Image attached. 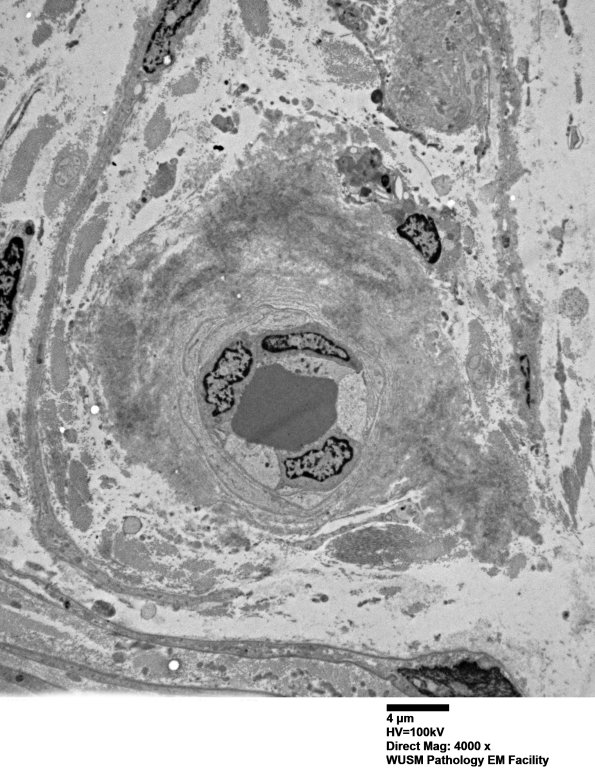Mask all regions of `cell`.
Masks as SVG:
<instances>
[{
	"label": "cell",
	"instance_id": "obj_1",
	"mask_svg": "<svg viewBox=\"0 0 595 781\" xmlns=\"http://www.w3.org/2000/svg\"><path fill=\"white\" fill-rule=\"evenodd\" d=\"M353 458L354 448L350 442L331 436L320 448L284 459V473L291 480L306 478L322 483L340 475Z\"/></svg>",
	"mask_w": 595,
	"mask_h": 781
},
{
	"label": "cell",
	"instance_id": "obj_2",
	"mask_svg": "<svg viewBox=\"0 0 595 781\" xmlns=\"http://www.w3.org/2000/svg\"><path fill=\"white\" fill-rule=\"evenodd\" d=\"M252 352L240 341L227 347L213 369L205 376L203 385L207 402L215 405V413L231 409L235 383L243 381L252 366Z\"/></svg>",
	"mask_w": 595,
	"mask_h": 781
},
{
	"label": "cell",
	"instance_id": "obj_3",
	"mask_svg": "<svg viewBox=\"0 0 595 781\" xmlns=\"http://www.w3.org/2000/svg\"><path fill=\"white\" fill-rule=\"evenodd\" d=\"M260 347L268 353L308 351L320 356L349 362V352L336 342L315 331H296L283 334H269L260 341Z\"/></svg>",
	"mask_w": 595,
	"mask_h": 781
},
{
	"label": "cell",
	"instance_id": "obj_4",
	"mask_svg": "<svg viewBox=\"0 0 595 781\" xmlns=\"http://www.w3.org/2000/svg\"><path fill=\"white\" fill-rule=\"evenodd\" d=\"M199 1H173L169 2L163 19L154 33L148 51L145 54V69L152 71L163 60L169 39L175 33L180 22L187 17Z\"/></svg>",
	"mask_w": 595,
	"mask_h": 781
},
{
	"label": "cell",
	"instance_id": "obj_5",
	"mask_svg": "<svg viewBox=\"0 0 595 781\" xmlns=\"http://www.w3.org/2000/svg\"><path fill=\"white\" fill-rule=\"evenodd\" d=\"M397 232L412 243L429 263H435L439 259L441 241L431 218L422 214L410 215L397 228Z\"/></svg>",
	"mask_w": 595,
	"mask_h": 781
},
{
	"label": "cell",
	"instance_id": "obj_6",
	"mask_svg": "<svg viewBox=\"0 0 595 781\" xmlns=\"http://www.w3.org/2000/svg\"><path fill=\"white\" fill-rule=\"evenodd\" d=\"M22 248V241L18 238L13 239L1 261V332L3 333L11 317V303L22 262Z\"/></svg>",
	"mask_w": 595,
	"mask_h": 781
},
{
	"label": "cell",
	"instance_id": "obj_7",
	"mask_svg": "<svg viewBox=\"0 0 595 781\" xmlns=\"http://www.w3.org/2000/svg\"><path fill=\"white\" fill-rule=\"evenodd\" d=\"M521 370L524 376L526 377L527 381H529L528 378L530 373V367H529V360L526 355L521 357Z\"/></svg>",
	"mask_w": 595,
	"mask_h": 781
}]
</instances>
